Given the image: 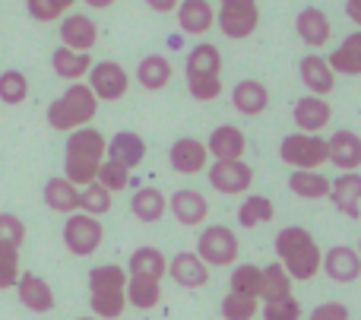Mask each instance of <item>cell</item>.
I'll list each match as a JSON object with an SVG mask.
<instances>
[{"mask_svg": "<svg viewBox=\"0 0 361 320\" xmlns=\"http://www.w3.org/2000/svg\"><path fill=\"white\" fill-rule=\"evenodd\" d=\"M295 32H298V38L307 44V48H324L333 35V25H330V19H326L324 10L305 6V10L295 16Z\"/></svg>", "mask_w": 361, "mask_h": 320, "instance_id": "22", "label": "cell"}, {"mask_svg": "<svg viewBox=\"0 0 361 320\" xmlns=\"http://www.w3.org/2000/svg\"><path fill=\"white\" fill-rule=\"evenodd\" d=\"M222 317L225 320H254L257 314H260V302L257 298H247V295H225L222 298Z\"/></svg>", "mask_w": 361, "mask_h": 320, "instance_id": "41", "label": "cell"}, {"mask_svg": "<svg viewBox=\"0 0 361 320\" xmlns=\"http://www.w3.org/2000/svg\"><path fill=\"white\" fill-rule=\"evenodd\" d=\"M127 289V270L118 264H99L89 270V295H121Z\"/></svg>", "mask_w": 361, "mask_h": 320, "instance_id": "29", "label": "cell"}, {"mask_svg": "<svg viewBox=\"0 0 361 320\" xmlns=\"http://www.w3.org/2000/svg\"><path fill=\"white\" fill-rule=\"evenodd\" d=\"M51 67L61 80H70V82H80L82 76L92 70V57L89 54H80V51H70L63 44H57L54 54H51Z\"/></svg>", "mask_w": 361, "mask_h": 320, "instance_id": "31", "label": "cell"}, {"mask_svg": "<svg viewBox=\"0 0 361 320\" xmlns=\"http://www.w3.org/2000/svg\"><path fill=\"white\" fill-rule=\"evenodd\" d=\"M76 0H25V10L35 23H54L73 6Z\"/></svg>", "mask_w": 361, "mask_h": 320, "instance_id": "42", "label": "cell"}, {"mask_svg": "<svg viewBox=\"0 0 361 320\" xmlns=\"http://www.w3.org/2000/svg\"><path fill=\"white\" fill-rule=\"evenodd\" d=\"M105 241V228L95 216H86V213H73L67 216L63 222V245L73 257H92L95 251L102 247Z\"/></svg>", "mask_w": 361, "mask_h": 320, "instance_id": "8", "label": "cell"}, {"mask_svg": "<svg viewBox=\"0 0 361 320\" xmlns=\"http://www.w3.org/2000/svg\"><path fill=\"white\" fill-rule=\"evenodd\" d=\"M105 146L108 140L95 127L73 130L67 137V146H63V178L80 190L95 184V175H99L102 162H105Z\"/></svg>", "mask_w": 361, "mask_h": 320, "instance_id": "1", "label": "cell"}, {"mask_svg": "<svg viewBox=\"0 0 361 320\" xmlns=\"http://www.w3.org/2000/svg\"><path fill=\"white\" fill-rule=\"evenodd\" d=\"M216 23L225 38L241 42V38L254 35L260 25V6H257V0H219Z\"/></svg>", "mask_w": 361, "mask_h": 320, "instance_id": "7", "label": "cell"}, {"mask_svg": "<svg viewBox=\"0 0 361 320\" xmlns=\"http://www.w3.org/2000/svg\"><path fill=\"white\" fill-rule=\"evenodd\" d=\"M76 320H99V317H76Z\"/></svg>", "mask_w": 361, "mask_h": 320, "instance_id": "50", "label": "cell"}, {"mask_svg": "<svg viewBox=\"0 0 361 320\" xmlns=\"http://www.w3.org/2000/svg\"><path fill=\"white\" fill-rule=\"evenodd\" d=\"M25 241V222L16 213H0V247L19 251Z\"/></svg>", "mask_w": 361, "mask_h": 320, "instance_id": "43", "label": "cell"}, {"mask_svg": "<svg viewBox=\"0 0 361 320\" xmlns=\"http://www.w3.org/2000/svg\"><path fill=\"white\" fill-rule=\"evenodd\" d=\"M345 16L361 29V0H345Z\"/></svg>", "mask_w": 361, "mask_h": 320, "instance_id": "48", "label": "cell"}, {"mask_svg": "<svg viewBox=\"0 0 361 320\" xmlns=\"http://www.w3.org/2000/svg\"><path fill=\"white\" fill-rule=\"evenodd\" d=\"M333 73L343 76H361V29L343 38L339 48H333V54L326 57Z\"/></svg>", "mask_w": 361, "mask_h": 320, "instance_id": "28", "label": "cell"}, {"mask_svg": "<svg viewBox=\"0 0 361 320\" xmlns=\"http://www.w3.org/2000/svg\"><path fill=\"white\" fill-rule=\"evenodd\" d=\"M320 270H324L336 285H352L361 276V257H358L355 247L336 245V247H330V251L324 254Z\"/></svg>", "mask_w": 361, "mask_h": 320, "instance_id": "13", "label": "cell"}, {"mask_svg": "<svg viewBox=\"0 0 361 320\" xmlns=\"http://www.w3.org/2000/svg\"><path fill=\"white\" fill-rule=\"evenodd\" d=\"M95 111H99V99L92 95V89L86 82H70L67 92L57 95L48 105V124H51V130L73 133V130L89 127Z\"/></svg>", "mask_w": 361, "mask_h": 320, "instance_id": "3", "label": "cell"}, {"mask_svg": "<svg viewBox=\"0 0 361 320\" xmlns=\"http://www.w3.org/2000/svg\"><path fill=\"white\" fill-rule=\"evenodd\" d=\"M298 73H301V82H305V89L311 95H317V99H324V95H330L333 89H336V73L330 70L326 57H320V54L301 57Z\"/></svg>", "mask_w": 361, "mask_h": 320, "instance_id": "21", "label": "cell"}, {"mask_svg": "<svg viewBox=\"0 0 361 320\" xmlns=\"http://www.w3.org/2000/svg\"><path fill=\"white\" fill-rule=\"evenodd\" d=\"M111 200L114 197L108 194L102 184H89V187H82L80 190V213H86V216H105L108 209H111Z\"/></svg>", "mask_w": 361, "mask_h": 320, "instance_id": "40", "label": "cell"}, {"mask_svg": "<svg viewBox=\"0 0 361 320\" xmlns=\"http://www.w3.org/2000/svg\"><path fill=\"white\" fill-rule=\"evenodd\" d=\"M29 95V76L23 70H4L0 73V101L4 105H23Z\"/></svg>", "mask_w": 361, "mask_h": 320, "instance_id": "37", "label": "cell"}, {"mask_svg": "<svg viewBox=\"0 0 361 320\" xmlns=\"http://www.w3.org/2000/svg\"><path fill=\"white\" fill-rule=\"evenodd\" d=\"M169 209H171V216H175L180 226L197 228V226H203L206 216H209V200H206L200 190L180 187V190H175V194H171Z\"/></svg>", "mask_w": 361, "mask_h": 320, "instance_id": "19", "label": "cell"}, {"mask_svg": "<svg viewBox=\"0 0 361 320\" xmlns=\"http://www.w3.org/2000/svg\"><path fill=\"white\" fill-rule=\"evenodd\" d=\"M187 89L197 101H212L222 95V54L216 44H197L187 54Z\"/></svg>", "mask_w": 361, "mask_h": 320, "instance_id": "4", "label": "cell"}, {"mask_svg": "<svg viewBox=\"0 0 361 320\" xmlns=\"http://www.w3.org/2000/svg\"><path fill=\"white\" fill-rule=\"evenodd\" d=\"M19 251L13 247H0V292L4 289H16L19 283Z\"/></svg>", "mask_w": 361, "mask_h": 320, "instance_id": "44", "label": "cell"}, {"mask_svg": "<svg viewBox=\"0 0 361 320\" xmlns=\"http://www.w3.org/2000/svg\"><path fill=\"white\" fill-rule=\"evenodd\" d=\"M99 42V25L95 19H89L86 13H70V16L61 19V44L70 51H80V54H89Z\"/></svg>", "mask_w": 361, "mask_h": 320, "instance_id": "12", "label": "cell"}, {"mask_svg": "<svg viewBox=\"0 0 361 320\" xmlns=\"http://www.w3.org/2000/svg\"><path fill=\"white\" fill-rule=\"evenodd\" d=\"M178 4H180V0H146V6H149V10H156V13H175Z\"/></svg>", "mask_w": 361, "mask_h": 320, "instance_id": "47", "label": "cell"}, {"mask_svg": "<svg viewBox=\"0 0 361 320\" xmlns=\"http://www.w3.org/2000/svg\"><path fill=\"white\" fill-rule=\"evenodd\" d=\"M231 105L244 118H257V114H263L269 108V89L260 80H241L231 89Z\"/></svg>", "mask_w": 361, "mask_h": 320, "instance_id": "24", "label": "cell"}, {"mask_svg": "<svg viewBox=\"0 0 361 320\" xmlns=\"http://www.w3.org/2000/svg\"><path fill=\"white\" fill-rule=\"evenodd\" d=\"M209 187L222 197H238V194H247L250 184H254V168L247 162H212L209 171Z\"/></svg>", "mask_w": 361, "mask_h": 320, "instance_id": "10", "label": "cell"}, {"mask_svg": "<svg viewBox=\"0 0 361 320\" xmlns=\"http://www.w3.org/2000/svg\"><path fill=\"white\" fill-rule=\"evenodd\" d=\"M260 298H263V304L292 298V279H288V273L282 270L279 264L260 266V292H257V302H260Z\"/></svg>", "mask_w": 361, "mask_h": 320, "instance_id": "32", "label": "cell"}, {"mask_svg": "<svg viewBox=\"0 0 361 320\" xmlns=\"http://www.w3.org/2000/svg\"><path fill=\"white\" fill-rule=\"evenodd\" d=\"M165 273H169V264H165V254L152 245H143L130 254L127 260V276L137 279H152V283H162Z\"/></svg>", "mask_w": 361, "mask_h": 320, "instance_id": "27", "label": "cell"}, {"mask_svg": "<svg viewBox=\"0 0 361 320\" xmlns=\"http://www.w3.org/2000/svg\"><path fill=\"white\" fill-rule=\"evenodd\" d=\"M307 320H349V308L343 302H324L307 314Z\"/></svg>", "mask_w": 361, "mask_h": 320, "instance_id": "46", "label": "cell"}, {"mask_svg": "<svg viewBox=\"0 0 361 320\" xmlns=\"http://www.w3.org/2000/svg\"><path fill=\"white\" fill-rule=\"evenodd\" d=\"M295 127L298 133H311V137H320V130H326L333 121V108L326 99H317V95H301L295 101Z\"/></svg>", "mask_w": 361, "mask_h": 320, "instance_id": "11", "label": "cell"}, {"mask_svg": "<svg viewBox=\"0 0 361 320\" xmlns=\"http://www.w3.org/2000/svg\"><path fill=\"white\" fill-rule=\"evenodd\" d=\"M86 86L92 89V95L99 101H118V99H124L127 89H130V76H127V70L121 67L118 61H99L89 70Z\"/></svg>", "mask_w": 361, "mask_h": 320, "instance_id": "9", "label": "cell"}, {"mask_svg": "<svg viewBox=\"0 0 361 320\" xmlns=\"http://www.w3.org/2000/svg\"><path fill=\"white\" fill-rule=\"evenodd\" d=\"M42 197H44V207H48L51 213H61V216L80 213V187H73L63 175L48 178V181H44Z\"/></svg>", "mask_w": 361, "mask_h": 320, "instance_id": "26", "label": "cell"}, {"mask_svg": "<svg viewBox=\"0 0 361 320\" xmlns=\"http://www.w3.org/2000/svg\"><path fill=\"white\" fill-rule=\"evenodd\" d=\"M137 82L149 92H159L171 82V61L165 54H146L137 67Z\"/></svg>", "mask_w": 361, "mask_h": 320, "instance_id": "33", "label": "cell"}, {"mask_svg": "<svg viewBox=\"0 0 361 320\" xmlns=\"http://www.w3.org/2000/svg\"><path fill=\"white\" fill-rule=\"evenodd\" d=\"M276 254H279L276 264L288 273L292 283H307V279H314L320 270V260H324L317 241H314V235L307 232L305 226L282 228V232L276 235Z\"/></svg>", "mask_w": 361, "mask_h": 320, "instance_id": "2", "label": "cell"}, {"mask_svg": "<svg viewBox=\"0 0 361 320\" xmlns=\"http://www.w3.org/2000/svg\"><path fill=\"white\" fill-rule=\"evenodd\" d=\"M288 190L301 200H326L330 197V178L324 171H292Z\"/></svg>", "mask_w": 361, "mask_h": 320, "instance_id": "34", "label": "cell"}, {"mask_svg": "<svg viewBox=\"0 0 361 320\" xmlns=\"http://www.w3.org/2000/svg\"><path fill=\"white\" fill-rule=\"evenodd\" d=\"M355 251H358V257H361V241H358V247H355Z\"/></svg>", "mask_w": 361, "mask_h": 320, "instance_id": "51", "label": "cell"}, {"mask_svg": "<svg viewBox=\"0 0 361 320\" xmlns=\"http://www.w3.org/2000/svg\"><path fill=\"white\" fill-rule=\"evenodd\" d=\"M326 162H333L339 171L361 168V137L355 130H336L326 140Z\"/></svg>", "mask_w": 361, "mask_h": 320, "instance_id": "18", "label": "cell"}, {"mask_svg": "<svg viewBox=\"0 0 361 320\" xmlns=\"http://www.w3.org/2000/svg\"><path fill=\"white\" fill-rule=\"evenodd\" d=\"M175 13L180 32H187V35H206L216 25V10L209 0H180Z\"/></svg>", "mask_w": 361, "mask_h": 320, "instance_id": "25", "label": "cell"}, {"mask_svg": "<svg viewBox=\"0 0 361 320\" xmlns=\"http://www.w3.org/2000/svg\"><path fill=\"white\" fill-rule=\"evenodd\" d=\"M105 159H111V162L124 165L127 171L137 168V165L146 159V143H143V137H140V133H133V130L114 133V137L108 140V146H105Z\"/></svg>", "mask_w": 361, "mask_h": 320, "instance_id": "23", "label": "cell"}, {"mask_svg": "<svg viewBox=\"0 0 361 320\" xmlns=\"http://www.w3.org/2000/svg\"><path fill=\"white\" fill-rule=\"evenodd\" d=\"M228 292L231 295L257 298V292H260V266L257 264L235 266V270H231V279H228Z\"/></svg>", "mask_w": 361, "mask_h": 320, "instance_id": "38", "label": "cell"}, {"mask_svg": "<svg viewBox=\"0 0 361 320\" xmlns=\"http://www.w3.org/2000/svg\"><path fill=\"white\" fill-rule=\"evenodd\" d=\"M165 209H169V200H165V194L159 187H140L137 194L130 197V213L137 216L143 226L159 222L165 216Z\"/></svg>", "mask_w": 361, "mask_h": 320, "instance_id": "30", "label": "cell"}, {"mask_svg": "<svg viewBox=\"0 0 361 320\" xmlns=\"http://www.w3.org/2000/svg\"><path fill=\"white\" fill-rule=\"evenodd\" d=\"M263 320H301V302L298 298H282V302L263 304Z\"/></svg>", "mask_w": 361, "mask_h": 320, "instance_id": "45", "label": "cell"}, {"mask_svg": "<svg viewBox=\"0 0 361 320\" xmlns=\"http://www.w3.org/2000/svg\"><path fill=\"white\" fill-rule=\"evenodd\" d=\"M169 162L178 175H200L209 165V152H206V143H200L197 137H180L171 143Z\"/></svg>", "mask_w": 361, "mask_h": 320, "instance_id": "16", "label": "cell"}, {"mask_svg": "<svg viewBox=\"0 0 361 320\" xmlns=\"http://www.w3.org/2000/svg\"><path fill=\"white\" fill-rule=\"evenodd\" d=\"M95 184H102V187L114 197V194H121V190L130 187V171H127L124 165L105 159V162H102V168H99V175H95Z\"/></svg>", "mask_w": 361, "mask_h": 320, "instance_id": "39", "label": "cell"}, {"mask_svg": "<svg viewBox=\"0 0 361 320\" xmlns=\"http://www.w3.org/2000/svg\"><path fill=\"white\" fill-rule=\"evenodd\" d=\"M127 304H133L137 311H152L162 302V283H152V279H137L127 276Z\"/></svg>", "mask_w": 361, "mask_h": 320, "instance_id": "35", "label": "cell"}, {"mask_svg": "<svg viewBox=\"0 0 361 320\" xmlns=\"http://www.w3.org/2000/svg\"><path fill=\"white\" fill-rule=\"evenodd\" d=\"M169 276L180 289H203L209 283V266L197 257L193 251H180L169 260Z\"/></svg>", "mask_w": 361, "mask_h": 320, "instance_id": "20", "label": "cell"}, {"mask_svg": "<svg viewBox=\"0 0 361 320\" xmlns=\"http://www.w3.org/2000/svg\"><path fill=\"white\" fill-rule=\"evenodd\" d=\"M197 254L206 266H235L238 254H241V245H238V235L231 232L228 226H206L197 238Z\"/></svg>", "mask_w": 361, "mask_h": 320, "instance_id": "5", "label": "cell"}, {"mask_svg": "<svg viewBox=\"0 0 361 320\" xmlns=\"http://www.w3.org/2000/svg\"><path fill=\"white\" fill-rule=\"evenodd\" d=\"M326 200H330L345 219H361V171H345V175L333 178Z\"/></svg>", "mask_w": 361, "mask_h": 320, "instance_id": "14", "label": "cell"}, {"mask_svg": "<svg viewBox=\"0 0 361 320\" xmlns=\"http://www.w3.org/2000/svg\"><path fill=\"white\" fill-rule=\"evenodd\" d=\"M16 295H19V302H23V308L32 311V314H48V311H54V304H57L54 289H51L38 273H19Z\"/></svg>", "mask_w": 361, "mask_h": 320, "instance_id": "15", "label": "cell"}, {"mask_svg": "<svg viewBox=\"0 0 361 320\" xmlns=\"http://www.w3.org/2000/svg\"><path fill=\"white\" fill-rule=\"evenodd\" d=\"M273 216H276L273 200L260 197V194L244 197L241 207H238V222H241V228H257V226H263V222H269Z\"/></svg>", "mask_w": 361, "mask_h": 320, "instance_id": "36", "label": "cell"}, {"mask_svg": "<svg viewBox=\"0 0 361 320\" xmlns=\"http://www.w3.org/2000/svg\"><path fill=\"white\" fill-rule=\"evenodd\" d=\"M244 149H247V137L241 133V127L235 124H222L209 133L206 140V152H209L216 162H241Z\"/></svg>", "mask_w": 361, "mask_h": 320, "instance_id": "17", "label": "cell"}, {"mask_svg": "<svg viewBox=\"0 0 361 320\" xmlns=\"http://www.w3.org/2000/svg\"><path fill=\"white\" fill-rule=\"evenodd\" d=\"M82 4H89L92 10H108V6H111L114 0H82Z\"/></svg>", "mask_w": 361, "mask_h": 320, "instance_id": "49", "label": "cell"}, {"mask_svg": "<svg viewBox=\"0 0 361 320\" xmlns=\"http://www.w3.org/2000/svg\"><path fill=\"white\" fill-rule=\"evenodd\" d=\"M279 159L295 171H320L326 162V140L311 133H288L279 143Z\"/></svg>", "mask_w": 361, "mask_h": 320, "instance_id": "6", "label": "cell"}]
</instances>
